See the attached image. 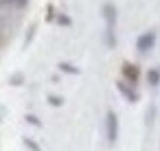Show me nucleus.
I'll return each instance as SVG.
<instances>
[{"mask_svg": "<svg viewBox=\"0 0 160 151\" xmlns=\"http://www.w3.org/2000/svg\"><path fill=\"white\" fill-rule=\"evenodd\" d=\"M103 20H105V46L114 48L116 46V7L112 2H105L101 7Z\"/></svg>", "mask_w": 160, "mask_h": 151, "instance_id": "obj_1", "label": "nucleus"}, {"mask_svg": "<svg viewBox=\"0 0 160 151\" xmlns=\"http://www.w3.org/2000/svg\"><path fill=\"white\" fill-rule=\"evenodd\" d=\"M105 136H108V142L110 144H114L116 138H118V116L112 110L105 114Z\"/></svg>", "mask_w": 160, "mask_h": 151, "instance_id": "obj_2", "label": "nucleus"}, {"mask_svg": "<svg viewBox=\"0 0 160 151\" xmlns=\"http://www.w3.org/2000/svg\"><path fill=\"white\" fill-rule=\"evenodd\" d=\"M153 46H156V31H145L142 35H138V40H136L138 53H149Z\"/></svg>", "mask_w": 160, "mask_h": 151, "instance_id": "obj_3", "label": "nucleus"}, {"mask_svg": "<svg viewBox=\"0 0 160 151\" xmlns=\"http://www.w3.org/2000/svg\"><path fill=\"white\" fill-rule=\"evenodd\" d=\"M116 90H118V92H121V94H123V96H125L129 103H136V101H138V92H136V90H134L129 83L118 81V83H116Z\"/></svg>", "mask_w": 160, "mask_h": 151, "instance_id": "obj_4", "label": "nucleus"}, {"mask_svg": "<svg viewBox=\"0 0 160 151\" xmlns=\"http://www.w3.org/2000/svg\"><path fill=\"white\" fill-rule=\"evenodd\" d=\"M123 77H125L127 81H132V83H136V81H138V77H140V70H138V66H136V64H129V61H125V64H123Z\"/></svg>", "mask_w": 160, "mask_h": 151, "instance_id": "obj_5", "label": "nucleus"}, {"mask_svg": "<svg viewBox=\"0 0 160 151\" xmlns=\"http://www.w3.org/2000/svg\"><path fill=\"white\" fill-rule=\"evenodd\" d=\"M147 83H149V85H158V83H160V68L147 70Z\"/></svg>", "mask_w": 160, "mask_h": 151, "instance_id": "obj_6", "label": "nucleus"}, {"mask_svg": "<svg viewBox=\"0 0 160 151\" xmlns=\"http://www.w3.org/2000/svg\"><path fill=\"white\" fill-rule=\"evenodd\" d=\"M59 70L62 72H68V75H79V68L72 66V64H68V61H62L59 64Z\"/></svg>", "mask_w": 160, "mask_h": 151, "instance_id": "obj_7", "label": "nucleus"}, {"mask_svg": "<svg viewBox=\"0 0 160 151\" xmlns=\"http://www.w3.org/2000/svg\"><path fill=\"white\" fill-rule=\"evenodd\" d=\"M55 20H57L59 24H64V27H70V24H72V20H70L68 16H64V13H57V16H55Z\"/></svg>", "mask_w": 160, "mask_h": 151, "instance_id": "obj_8", "label": "nucleus"}, {"mask_svg": "<svg viewBox=\"0 0 160 151\" xmlns=\"http://www.w3.org/2000/svg\"><path fill=\"white\" fill-rule=\"evenodd\" d=\"M48 103H51V105H55V107H59V105H64V99H62V96H53V94H51V96H48Z\"/></svg>", "mask_w": 160, "mask_h": 151, "instance_id": "obj_9", "label": "nucleus"}, {"mask_svg": "<svg viewBox=\"0 0 160 151\" xmlns=\"http://www.w3.org/2000/svg\"><path fill=\"white\" fill-rule=\"evenodd\" d=\"M24 118H27V123H29V125H35V127H40V125H42V123L38 120V116H33V114H27Z\"/></svg>", "mask_w": 160, "mask_h": 151, "instance_id": "obj_10", "label": "nucleus"}, {"mask_svg": "<svg viewBox=\"0 0 160 151\" xmlns=\"http://www.w3.org/2000/svg\"><path fill=\"white\" fill-rule=\"evenodd\" d=\"M24 144H27L29 149H33V151H42V149H40V144H35L31 138H24Z\"/></svg>", "mask_w": 160, "mask_h": 151, "instance_id": "obj_11", "label": "nucleus"}, {"mask_svg": "<svg viewBox=\"0 0 160 151\" xmlns=\"http://www.w3.org/2000/svg\"><path fill=\"white\" fill-rule=\"evenodd\" d=\"M22 79H24L22 75H13V77H11V85H20V83H22Z\"/></svg>", "mask_w": 160, "mask_h": 151, "instance_id": "obj_12", "label": "nucleus"}]
</instances>
